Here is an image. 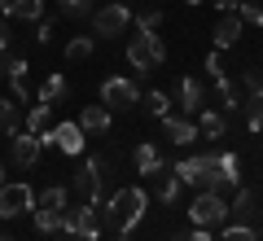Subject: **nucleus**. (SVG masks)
Instances as JSON below:
<instances>
[{"label":"nucleus","instance_id":"nucleus-1","mask_svg":"<svg viewBox=\"0 0 263 241\" xmlns=\"http://www.w3.org/2000/svg\"><path fill=\"white\" fill-rule=\"evenodd\" d=\"M145 206H149V193L136 189V184H127V189H119V193L105 202V224H110L114 232H132L145 219Z\"/></svg>","mask_w":263,"mask_h":241},{"label":"nucleus","instance_id":"nucleus-2","mask_svg":"<svg viewBox=\"0 0 263 241\" xmlns=\"http://www.w3.org/2000/svg\"><path fill=\"white\" fill-rule=\"evenodd\" d=\"M127 62H132V75L136 79H145V75H154L162 62H167V44L158 40V31H136L127 44Z\"/></svg>","mask_w":263,"mask_h":241},{"label":"nucleus","instance_id":"nucleus-3","mask_svg":"<svg viewBox=\"0 0 263 241\" xmlns=\"http://www.w3.org/2000/svg\"><path fill=\"white\" fill-rule=\"evenodd\" d=\"M189 219H193V228H219V224L228 219V202H224V193H211V189H202V193L193 197V206H189Z\"/></svg>","mask_w":263,"mask_h":241},{"label":"nucleus","instance_id":"nucleus-4","mask_svg":"<svg viewBox=\"0 0 263 241\" xmlns=\"http://www.w3.org/2000/svg\"><path fill=\"white\" fill-rule=\"evenodd\" d=\"M127 27H132V9L123 5V0H114V5H105V9L92 13V35H97V40L127 35Z\"/></svg>","mask_w":263,"mask_h":241},{"label":"nucleus","instance_id":"nucleus-5","mask_svg":"<svg viewBox=\"0 0 263 241\" xmlns=\"http://www.w3.org/2000/svg\"><path fill=\"white\" fill-rule=\"evenodd\" d=\"M35 211V193H31V184H22V180H5L0 184V219H18V215Z\"/></svg>","mask_w":263,"mask_h":241},{"label":"nucleus","instance_id":"nucleus-6","mask_svg":"<svg viewBox=\"0 0 263 241\" xmlns=\"http://www.w3.org/2000/svg\"><path fill=\"white\" fill-rule=\"evenodd\" d=\"M101 105L105 110H132V105H141V88L132 84V79H123V75H114V79H105L101 84Z\"/></svg>","mask_w":263,"mask_h":241},{"label":"nucleus","instance_id":"nucleus-7","mask_svg":"<svg viewBox=\"0 0 263 241\" xmlns=\"http://www.w3.org/2000/svg\"><path fill=\"white\" fill-rule=\"evenodd\" d=\"M66 237H79V241H97L101 237V219H97V206L84 202L75 211H66V224H62Z\"/></svg>","mask_w":263,"mask_h":241},{"label":"nucleus","instance_id":"nucleus-8","mask_svg":"<svg viewBox=\"0 0 263 241\" xmlns=\"http://www.w3.org/2000/svg\"><path fill=\"white\" fill-rule=\"evenodd\" d=\"M44 145H57L62 154H79L84 149V127L79 123H53L44 132Z\"/></svg>","mask_w":263,"mask_h":241},{"label":"nucleus","instance_id":"nucleus-9","mask_svg":"<svg viewBox=\"0 0 263 241\" xmlns=\"http://www.w3.org/2000/svg\"><path fill=\"white\" fill-rule=\"evenodd\" d=\"M75 189L79 193H84V202H101V162H97V158H88L84 167L75 171Z\"/></svg>","mask_w":263,"mask_h":241},{"label":"nucleus","instance_id":"nucleus-10","mask_svg":"<svg viewBox=\"0 0 263 241\" xmlns=\"http://www.w3.org/2000/svg\"><path fill=\"white\" fill-rule=\"evenodd\" d=\"M40 154H44V136H35V132H18L13 136V162L18 167H35Z\"/></svg>","mask_w":263,"mask_h":241},{"label":"nucleus","instance_id":"nucleus-11","mask_svg":"<svg viewBox=\"0 0 263 241\" xmlns=\"http://www.w3.org/2000/svg\"><path fill=\"white\" fill-rule=\"evenodd\" d=\"M180 110H184V119H197V114L206 110V92H202V79H180Z\"/></svg>","mask_w":263,"mask_h":241},{"label":"nucleus","instance_id":"nucleus-12","mask_svg":"<svg viewBox=\"0 0 263 241\" xmlns=\"http://www.w3.org/2000/svg\"><path fill=\"white\" fill-rule=\"evenodd\" d=\"M158 123H162V132H167L171 145H193V140H197V123H193V119L167 114V119H158Z\"/></svg>","mask_w":263,"mask_h":241},{"label":"nucleus","instance_id":"nucleus-13","mask_svg":"<svg viewBox=\"0 0 263 241\" xmlns=\"http://www.w3.org/2000/svg\"><path fill=\"white\" fill-rule=\"evenodd\" d=\"M241 35H246V22H241V13H237V9L224 13V18L215 22V48H233Z\"/></svg>","mask_w":263,"mask_h":241},{"label":"nucleus","instance_id":"nucleus-14","mask_svg":"<svg viewBox=\"0 0 263 241\" xmlns=\"http://www.w3.org/2000/svg\"><path fill=\"white\" fill-rule=\"evenodd\" d=\"M5 75L13 79V101H27L31 97V66L22 57H5Z\"/></svg>","mask_w":263,"mask_h":241},{"label":"nucleus","instance_id":"nucleus-15","mask_svg":"<svg viewBox=\"0 0 263 241\" xmlns=\"http://www.w3.org/2000/svg\"><path fill=\"white\" fill-rule=\"evenodd\" d=\"M5 18H22V22H40L44 18V0H0Z\"/></svg>","mask_w":263,"mask_h":241},{"label":"nucleus","instance_id":"nucleus-16","mask_svg":"<svg viewBox=\"0 0 263 241\" xmlns=\"http://www.w3.org/2000/svg\"><path fill=\"white\" fill-rule=\"evenodd\" d=\"M136 171H141V176H162V171H167L154 140H141V145H136Z\"/></svg>","mask_w":263,"mask_h":241},{"label":"nucleus","instance_id":"nucleus-17","mask_svg":"<svg viewBox=\"0 0 263 241\" xmlns=\"http://www.w3.org/2000/svg\"><path fill=\"white\" fill-rule=\"evenodd\" d=\"M202 171H206V154L202 158H180L176 167H171V176H176L180 184H202Z\"/></svg>","mask_w":263,"mask_h":241},{"label":"nucleus","instance_id":"nucleus-18","mask_svg":"<svg viewBox=\"0 0 263 241\" xmlns=\"http://www.w3.org/2000/svg\"><path fill=\"white\" fill-rule=\"evenodd\" d=\"M110 110H105V105H88L84 114H79V127L84 132H97V136H101V132H110Z\"/></svg>","mask_w":263,"mask_h":241},{"label":"nucleus","instance_id":"nucleus-19","mask_svg":"<svg viewBox=\"0 0 263 241\" xmlns=\"http://www.w3.org/2000/svg\"><path fill=\"white\" fill-rule=\"evenodd\" d=\"M193 123H197V136H211V140L224 136V114H215V110H202Z\"/></svg>","mask_w":263,"mask_h":241},{"label":"nucleus","instance_id":"nucleus-20","mask_svg":"<svg viewBox=\"0 0 263 241\" xmlns=\"http://www.w3.org/2000/svg\"><path fill=\"white\" fill-rule=\"evenodd\" d=\"M66 202H70V193H66L62 184H53V189H44V193H35V206H44V211H62V215H66Z\"/></svg>","mask_w":263,"mask_h":241},{"label":"nucleus","instance_id":"nucleus-21","mask_svg":"<svg viewBox=\"0 0 263 241\" xmlns=\"http://www.w3.org/2000/svg\"><path fill=\"white\" fill-rule=\"evenodd\" d=\"M66 92H70V88H66V79H62V75H48V79H44V88H40V105H57Z\"/></svg>","mask_w":263,"mask_h":241},{"label":"nucleus","instance_id":"nucleus-22","mask_svg":"<svg viewBox=\"0 0 263 241\" xmlns=\"http://www.w3.org/2000/svg\"><path fill=\"white\" fill-rule=\"evenodd\" d=\"M97 48V35H75L70 44H66V62H88Z\"/></svg>","mask_w":263,"mask_h":241},{"label":"nucleus","instance_id":"nucleus-23","mask_svg":"<svg viewBox=\"0 0 263 241\" xmlns=\"http://www.w3.org/2000/svg\"><path fill=\"white\" fill-rule=\"evenodd\" d=\"M48 127H53V105H35V110L27 114V132H35V136H44Z\"/></svg>","mask_w":263,"mask_h":241},{"label":"nucleus","instance_id":"nucleus-24","mask_svg":"<svg viewBox=\"0 0 263 241\" xmlns=\"http://www.w3.org/2000/svg\"><path fill=\"white\" fill-rule=\"evenodd\" d=\"M0 132L18 136V101L13 97H0Z\"/></svg>","mask_w":263,"mask_h":241},{"label":"nucleus","instance_id":"nucleus-25","mask_svg":"<svg viewBox=\"0 0 263 241\" xmlns=\"http://www.w3.org/2000/svg\"><path fill=\"white\" fill-rule=\"evenodd\" d=\"M62 224H66L62 211H44V206H35V228L40 232H62Z\"/></svg>","mask_w":263,"mask_h":241},{"label":"nucleus","instance_id":"nucleus-26","mask_svg":"<svg viewBox=\"0 0 263 241\" xmlns=\"http://www.w3.org/2000/svg\"><path fill=\"white\" fill-rule=\"evenodd\" d=\"M215 167L224 171V176L233 180V184H241V162H237V154H228V149H219V154H215Z\"/></svg>","mask_w":263,"mask_h":241},{"label":"nucleus","instance_id":"nucleus-27","mask_svg":"<svg viewBox=\"0 0 263 241\" xmlns=\"http://www.w3.org/2000/svg\"><path fill=\"white\" fill-rule=\"evenodd\" d=\"M145 110H149L154 119H167V114H171V97L154 88V92H145Z\"/></svg>","mask_w":263,"mask_h":241},{"label":"nucleus","instance_id":"nucleus-28","mask_svg":"<svg viewBox=\"0 0 263 241\" xmlns=\"http://www.w3.org/2000/svg\"><path fill=\"white\" fill-rule=\"evenodd\" d=\"M154 180H158V197H162V202H176V197H180V189H184V184H180V180L176 176H171V171H162V176H154Z\"/></svg>","mask_w":263,"mask_h":241},{"label":"nucleus","instance_id":"nucleus-29","mask_svg":"<svg viewBox=\"0 0 263 241\" xmlns=\"http://www.w3.org/2000/svg\"><path fill=\"white\" fill-rule=\"evenodd\" d=\"M246 123H250V132H263V92H250V101H246Z\"/></svg>","mask_w":263,"mask_h":241},{"label":"nucleus","instance_id":"nucleus-30","mask_svg":"<svg viewBox=\"0 0 263 241\" xmlns=\"http://www.w3.org/2000/svg\"><path fill=\"white\" fill-rule=\"evenodd\" d=\"M237 13H241L246 27H263V5H254V0H241V5H237Z\"/></svg>","mask_w":263,"mask_h":241},{"label":"nucleus","instance_id":"nucleus-31","mask_svg":"<svg viewBox=\"0 0 263 241\" xmlns=\"http://www.w3.org/2000/svg\"><path fill=\"white\" fill-rule=\"evenodd\" d=\"M215 84H219V101H224V110H237L241 101H237V88H233V79H228V75H219Z\"/></svg>","mask_w":263,"mask_h":241},{"label":"nucleus","instance_id":"nucleus-32","mask_svg":"<svg viewBox=\"0 0 263 241\" xmlns=\"http://www.w3.org/2000/svg\"><path fill=\"white\" fill-rule=\"evenodd\" d=\"M66 18H92V0H62Z\"/></svg>","mask_w":263,"mask_h":241},{"label":"nucleus","instance_id":"nucleus-33","mask_svg":"<svg viewBox=\"0 0 263 241\" xmlns=\"http://www.w3.org/2000/svg\"><path fill=\"white\" fill-rule=\"evenodd\" d=\"M219 241H259V232H254L250 224H233V228H224Z\"/></svg>","mask_w":263,"mask_h":241},{"label":"nucleus","instance_id":"nucleus-34","mask_svg":"<svg viewBox=\"0 0 263 241\" xmlns=\"http://www.w3.org/2000/svg\"><path fill=\"white\" fill-rule=\"evenodd\" d=\"M233 211H237V219L254 215V193H250V189H237V206H233Z\"/></svg>","mask_w":263,"mask_h":241},{"label":"nucleus","instance_id":"nucleus-35","mask_svg":"<svg viewBox=\"0 0 263 241\" xmlns=\"http://www.w3.org/2000/svg\"><path fill=\"white\" fill-rule=\"evenodd\" d=\"M158 27H162V9H145L136 18V31H158Z\"/></svg>","mask_w":263,"mask_h":241},{"label":"nucleus","instance_id":"nucleus-36","mask_svg":"<svg viewBox=\"0 0 263 241\" xmlns=\"http://www.w3.org/2000/svg\"><path fill=\"white\" fill-rule=\"evenodd\" d=\"M241 84L250 88V92H263V75H259V70H246V75H241Z\"/></svg>","mask_w":263,"mask_h":241},{"label":"nucleus","instance_id":"nucleus-37","mask_svg":"<svg viewBox=\"0 0 263 241\" xmlns=\"http://www.w3.org/2000/svg\"><path fill=\"white\" fill-rule=\"evenodd\" d=\"M35 40H40V44H48V40H53V22H48V18H40V31H35Z\"/></svg>","mask_w":263,"mask_h":241},{"label":"nucleus","instance_id":"nucleus-38","mask_svg":"<svg viewBox=\"0 0 263 241\" xmlns=\"http://www.w3.org/2000/svg\"><path fill=\"white\" fill-rule=\"evenodd\" d=\"M206 75H215V79L224 75V62H219V53H211V57H206Z\"/></svg>","mask_w":263,"mask_h":241},{"label":"nucleus","instance_id":"nucleus-39","mask_svg":"<svg viewBox=\"0 0 263 241\" xmlns=\"http://www.w3.org/2000/svg\"><path fill=\"white\" fill-rule=\"evenodd\" d=\"M171 241H211V232H206V228H193V232H184V237H171Z\"/></svg>","mask_w":263,"mask_h":241},{"label":"nucleus","instance_id":"nucleus-40","mask_svg":"<svg viewBox=\"0 0 263 241\" xmlns=\"http://www.w3.org/2000/svg\"><path fill=\"white\" fill-rule=\"evenodd\" d=\"M9 53V35H5V22H0V57Z\"/></svg>","mask_w":263,"mask_h":241},{"label":"nucleus","instance_id":"nucleus-41","mask_svg":"<svg viewBox=\"0 0 263 241\" xmlns=\"http://www.w3.org/2000/svg\"><path fill=\"white\" fill-rule=\"evenodd\" d=\"M215 5H219V9H224V13H233L237 5H241V0H215Z\"/></svg>","mask_w":263,"mask_h":241},{"label":"nucleus","instance_id":"nucleus-42","mask_svg":"<svg viewBox=\"0 0 263 241\" xmlns=\"http://www.w3.org/2000/svg\"><path fill=\"white\" fill-rule=\"evenodd\" d=\"M114 241H132V232H119V237H114Z\"/></svg>","mask_w":263,"mask_h":241},{"label":"nucleus","instance_id":"nucleus-43","mask_svg":"<svg viewBox=\"0 0 263 241\" xmlns=\"http://www.w3.org/2000/svg\"><path fill=\"white\" fill-rule=\"evenodd\" d=\"M0 184H5V167H0Z\"/></svg>","mask_w":263,"mask_h":241},{"label":"nucleus","instance_id":"nucleus-44","mask_svg":"<svg viewBox=\"0 0 263 241\" xmlns=\"http://www.w3.org/2000/svg\"><path fill=\"white\" fill-rule=\"evenodd\" d=\"M184 5H202V0H184Z\"/></svg>","mask_w":263,"mask_h":241},{"label":"nucleus","instance_id":"nucleus-45","mask_svg":"<svg viewBox=\"0 0 263 241\" xmlns=\"http://www.w3.org/2000/svg\"><path fill=\"white\" fill-rule=\"evenodd\" d=\"M0 75H5V66H0Z\"/></svg>","mask_w":263,"mask_h":241}]
</instances>
